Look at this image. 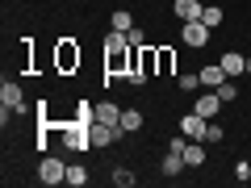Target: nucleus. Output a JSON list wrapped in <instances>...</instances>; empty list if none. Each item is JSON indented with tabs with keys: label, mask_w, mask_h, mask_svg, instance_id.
<instances>
[{
	"label": "nucleus",
	"mask_w": 251,
	"mask_h": 188,
	"mask_svg": "<svg viewBox=\"0 0 251 188\" xmlns=\"http://www.w3.org/2000/svg\"><path fill=\"white\" fill-rule=\"evenodd\" d=\"M180 167H184V155H180V151H172V146H168V155H163L159 171H163V176H180Z\"/></svg>",
	"instance_id": "12"
},
{
	"label": "nucleus",
	"mask_w": 251,
	"mask_h": 188,
	"mask_svg": "<svg viewBox=\"0 0 251 188\" xmlns=\"http://www.w3.org/2000/svg\"><path fill=\"white\" fill-rule=\"evenodd\" d=\"M126 38H130V46H147V38H143V29H138V25L126 29Z\"/></svg>",
	"instance_id": "23"
},
{
	"label": "nucleus",
	"mask_w": 251,
	"mask_h": 188,
	"mask_svg": "<svg viewBox=\"0 0 251 188\" xmlns=\"http://www.w3.org/2000/svg\"><path fill=\"white\" fill-rule=\"evenodd\" d=\"M67 184L84 188V184H88V167H84V163H67Z\"/></svg>",
	"instance_id": "15"
},
{
	"label": "nucleus",
	"mask_w": 251,
	"mask_h": 188,
	"mask_svg": "<svg viewBox=\"0 0 251 188\" xmlns=\"http://www.w3.org/2000/svg\"><path fill=\"white\" fill-rule=\"evenodd\" d=\"M222 138H226V130H222L218 121H209V130H205V142H222Z\"/></svg>",
	"instance_id": "20"
},
{
	"label": "nucleus",
	"mask_w": 251,
	"mask_h": 188,
	"mask_svg": "<svg viewBox=\"0 0 251 188\" xmlns=\"http://www.w3.org/2000/svg\"><path fill=\"white\" fill-rule=\"evenodd\" d=\"M63 138H67V146H72L75 155H84L92 146V134H88V125H80V121H67L63 125Z\"/></svg>",
	"instance_id": "2"
},
{
	"label": "nucleus",
	"mask_w": 251,
	"mask_h": 188,
	"mask_svg": "<svg viewBox=\"0 0 251 188\" xmlns=\"http://www.w3.org/2000/svg\"><path fill=\"white\" fill-rule=\"evenodd\" d=\"M201 21H205L209 29H218V25H222V9H214V4L205 0V9H201Z\"/></svg>",
	"instance_id": "17"
},
{
	"label": "nucleus",
	"mask_w": 251,
	"mask_h": 188,
	"mask_svg": "<svg viewBox=\"0 0 251 188\" xmlns=\"http://www.w3.org/2000/svg\"><path fill=\"white\" fill-rule=\"evenodd\" d=\"M97 121L117 125V121H122V105H109V100H105V105H97Z\"/></svg>",
	"instance_id": "13"
},
{
	"label": "nucleus",
	"mask_w": 251,
	"mask_h": 188,
	"mask_svg": "<svg viewBox=\"0 0 251 188\" xmlns=\"http://www.w3.org/2000/svg\"><path fill=\"white\" fill-rule=\"evenodd\" d=\"M126 130V134H134V130H143V113L138 109H122V121H117Z\"/></svg>",
	"instance_id": "14"
},
{
	"label": "nucleus",
	"mask_w": 251,
	"mask_h": 188,
	"mask_svg": "<svg viewBox=\"0 0 251 188\" xmlns=\"http://www.w3.org/2000/svg\"><path fill=\"white\" fill-rule=\"evenodd\" d=\"M234 180H243V184L251 180V163H247V159H239V163H234Z\"/></svg>",
	"instance_id": "22"
},
{
	"label": "nucleus",
	"mask_w": 251,
	"mask_h": 188,
	"mask_svg": "<svg viewBox=\"0 0 251 188\" xmlns=\"http://www.w3.org/2000/svg\"><path fill=\"white\" fill-rule=\"evenodd\" d=\"M222 105H226V100H222V96H218V92H214V88H209V92H205V96H197V100H193V109H197V113H201V117H209V121H214V117H218V113H222Z\"/></svg>",
	"instance_id": "6"
},
{
	"label": "nucleus",
	"mask_w": 251,
	"mask_h": 188,
	"mask_svg": "<svg viewBox=\"0 0 251 188\" xmlns=\"http://www.w3.org/2000/svg\"><path fill=\"white\" fill-rule=\"evenodd\" d=\"M180 155H184V167H201V163H205V142H201V138H188Z\"/></svg>",
	"instance_id": "8"
},
{
	"label": "nucleus",
	"mask_w": 251,
	"mask_h": 188,
	"mask_svg": "<svg viewBox=\"0 0 251 188\" xmlns=\"http://www.w3.org/2000/svg\"><path fill=\"white\" fill-rule=\"evenodd\" d=\"M214 92H218V96H222V100H226V105H230V100H234V96H239V88H234V84H230V80H226V84H222V88H214Z\"/></svg>",
	"instance_id": "21"
},
{
	"label": "nucleus",
	"mask_w": 251,
	"mask_h": 188,
	"mask_svg": "<svg viewBox=\"0 0 251 188\" xmlns=\"http://www.w3.org/2000/svg\"><path fill=\"white\" fill-rule=\"evenodd\" d=\"M0 105L13 109V113L25 109V96H21V84H17V80H4V84H0Z\"/></svg>",
	"instance_id": "5"
},
{
	"label": "nucleus",
	"mask_w": 251,
	"mask_h": 188,
	"mask_svg": "<svg viewBox=\"0 0 251 188\" xmlns=\"http://www.w3.org/2000/svg\"><path fill=\"white\" fill-rule=\"evenodd\" d=\"M180 42L205 46V42H209V25H205V21H184V25H180Z\"/></svg>",
	"instance_id": "4"
},
{
	"label": "nucleus",
	"mask_w": 251,
	"mask_h": 188,
	"mask_svg": "<svg viewBox=\"0 0 251 188\" xmlns=\"http://www.w3.org/2000/svg\"><path fill=\"white\" fill-rule=\"evenodd\" d=\"M218 63H222V71H226V75H243V71H247V59H243L239 50H226Z\"/></svg>",
	"instance_id": "11"
},
{
	"label": "nucleus",
	"mask_w": 251,
	"mask_h": 188,
	"mask_svg": "<svg viewBox=\"0 0 251 188\" xmlns=\"http://www.w3.org/2000/svg\"><path fill=\"white\" fill-rule=\"evenodd\" d=\"M38 180H42V184H67V163L54 159V155H46V159L38 163Z\"/></svg>",
	"instance_id": "1"
},
{
	"label": "nucleus",
	"mask_w": 251,
	"mask_h": 188,
	"mask_svg": "<svg viewBox=\"0 0 251 188\" xmlns=\"http://www.w3.org/2000/svg\"><path fill=\"white\" fill-rule=\"evenodd\" d=\"M201 9H205V0H176V21H201Z\"/></svg>",
	"instance_id": "7"
},
{
	"label": "nucleus",
	"mask_w": 251,
	"mask_h": 188,
	"mask_svg": "<svg viewBox=\"0 0 251 188\" xmlns=\"http://www.w3.org/2000/svg\"><path fill=\"white\" fill-rule=\"evenodd\" d=\"M109 25H113V29H122V34H126V29H134V17H130V13H126V9H117Z\"/></svg>",
	"instance_id": "18"
},
{
	"label": "nucleus",
	"mask_w": 251,
	"mask_h": 188,
	"mask_svg": "<svg viewBox=\"0 0 251 188\" xmlns=\"http://www.w3.org/2000/svg\"><path fill=\"white\" fill-rule=\"evenodd\" d=\"M197 75H201V84H205V88H222V84L230 80V75L222 71V63H209V67H201Z\"/></svg>",
	"instance_id": "9"
},
{
	"label": "nucleus",
	"mask_w": 251,
	"mask_h": 188,
	"mask_svg": "<svg viewBox=\"0 0 251 188\" xmlns=\"http://www.w3.org/2000/svg\"><path fill=\"white\" fill-rule=\"evenodd\" d=\"M75 121H80V125H92V121H97V105L80 100V105H75Z\"/></svg>",
	"instance_id": "16"
},
{
	"label": "nucleus",
	"mask_w": 251,
	"mask_h": 188,
	"mask_svg": "<svg viewBox=\"0 0 251 188\" xmlns=\"http://www.w3.org/2000/svg\"><path fill=\"white\" fill-rule=\"evenodd\" d=\"M197 84H201V75H180V88H184V92H193Z\"/></svg>",
	"instance_id": "24"
},
{
	"label": "nucleus",
	"mask_w": 251,
	"mask_h": 188,
	"mask_svg": "<svg viewBox=\"0 0 251 188\" xmlns=\"http://www.w3.org/2000/svg\"><path fill=\"white\" fill-rule=\"evenodd\" d=\"M59 67H63V71L80 67V46H75V42H59Z\"/></svg>",
	"instance_id": "10"
},
{
	"label": "nucleus",
	"mask_w": 251,
	"mask_h": 188,
	"mask_svg": "<svg viewBox=\"0 0 251 188\" xmlns=\"http://www.w3.org/2000/svg\"><path fill=\"white\" fill-rule=\"evenodd\" d=\"M247 75H251V59H247Z\"/></svg>",
	"instance_id": "25"
},
{
	"label": "nucleus",
	"mask_w": 251,
	"mask_h": 188,
	"mask_svg": "<svg viewBox=\"0 0 251 188\" xmlns=\"http://www.w3.org/2000/svg\"><path fill=\"white\" fill-rule=\"evenodd\" d=\"M134 180H138V176H134L130 167H117V171H113V184H117V188H134Z\"/></svg>",
	"instance_id": "19"
},
{
	"label": "nucleus",
	"mask_w": 251,
	"mask_h": 188,
	"mask_svg": "<svg viewBox=\"0 0 251 188\" xmlns=\"http://www.w3.org/2000/svg\"><path fill=\"white\" fill-rule=\"evenodd\" d=\"M205 130H209V117H201L197 109H188V113L180 117V134L184 138H201V142H205Z\"/></svg>",
	"instance_id": "3"
}]
</instances>
